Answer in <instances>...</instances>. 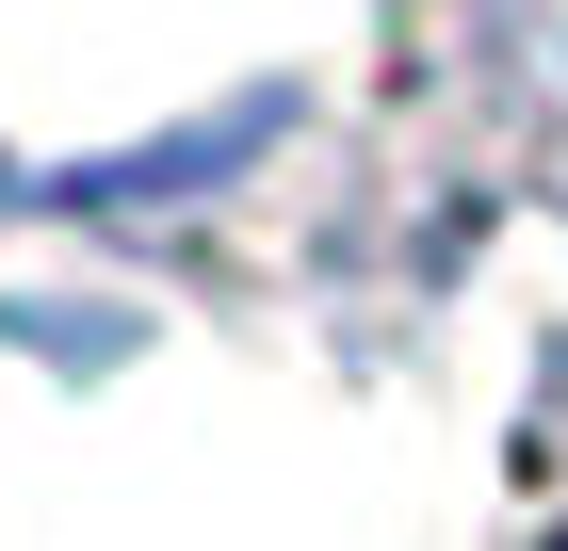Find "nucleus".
<instances>
[{
  "instance_id": "f257e3e1",
  "label": "nucleus",
  "mask_w": 568,
  "mask_h": 551,
  "mask_svg": "<svg viewBox=\"0 0 568 551\" xmlns=\"http://www.w3.org/2000/svg\"><path fill=\"white\" fill-rule=\"evenodd\" d=\"M552 551H568V535H552Z\"/></svg>"
}]
</instances>
